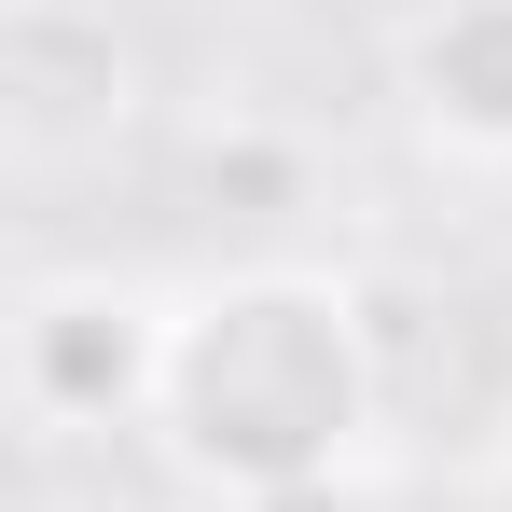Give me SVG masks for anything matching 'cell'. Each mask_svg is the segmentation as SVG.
Returning a JSON list of instances; mask_svg holds the SVG:
<instances>
[{"instance_id":"cell-3","label":"cell","mask_w":512,"mask_h":512,"mask_svg":"<svg viewBox=\"0 0 512 512\" xmlns=\"http://www.w3.org/2000/svg\"><path fill=\"white\" fill-rule=\"evenodd\" d=\"M402 111L457 167H512V0H416L402 14Z\"/></svg>"},{"instance_id":"cell-2","label":"cell","mask_w":512,"mask_h":512,"mask_svg":"<svg viewBox=\"0 0 512 512\" xmlns=\"http://www.w3.org/2000/svg\"><path fill=\"white\" fill-rule=\"evenodd\" d=\"M153 374H167V291H125V277H42L14 305V402L42 429H125L153 416Z\"/></svg>"},{"instance_id":"cell-4","label":"cell","mask_w":512,"mask_h":512,"mask_svg":"<svg viewBox=\"0 0 512 512\" xmlns=\"http://www.w3.org/2000/svg\"><path fill=\"white\" fill-rule=\"evenodd\" d=\"M485 512H512V471H499V485H485Z\"/></svg>"},{"instance_id":"cell-1","label":"cell","mask_w":512,"mask_h":512,"mask_svg":"<svg viewBox=\"0 0 512 512\" xmlns=\"http://www.w3.org/2000/svg\"><path fill=\"white\" fill-rule=\"evenodd\" d=\"M139 429L222 512L333 499V471L388 429V333L319 263H222L167 305V374Z\"/></svg>"}]
</instances>
